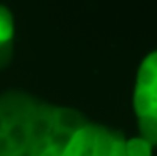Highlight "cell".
Wrapping results in <instances>:
<instances>
[{
    "label": "cell",
    "mask_w": 157,
    "mask_h": 156,
    "mask_svg": "<svg viewBox=\"0 0 157 156\" xmlns=\"http://www.w3.org/2000/svg\"><path fill=\"white\" fill-rule=\"evenodd\" d=\"M141 116L150 134H157V55L143 67L138 84Z\"/></svg>",
    "instance_id": "1"
},
{
    "label": "cell",
    "mask_w": 157,
    "mask_h": 156,
    "mask_svg": "<svg viewBox=\"0 0 157 156\" xmlns=\"http://www.w3.org/2000/svg\"><path fill=\"white\" fill-rule=\"evenodd\" d=\"M9 23L6 15L0 13V44L6 39L9 34Z\"/></svg>",
    "instance_id": "2"
}]
</instances>
